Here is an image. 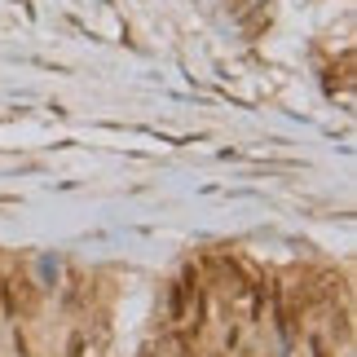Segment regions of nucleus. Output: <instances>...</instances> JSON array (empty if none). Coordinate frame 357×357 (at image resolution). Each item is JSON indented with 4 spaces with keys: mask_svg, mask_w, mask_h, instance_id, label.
Masks as SVG:
<instances>
[{
    "mask_svg": "<svg viewBox=\"0 0 357 357\" xmlns=\"http://www.w3.org/2000/svg\"><path fill=\"white\" fill-rule=\"evenodd\" d=\"M203 326V287L199 282H172V291H168V309H163V331L168 335H195Z\"/></svg>",
    "mask_w": 357,
    "mask_h": 357,
    "instance_id": "obj_1",
    "label": "nucleus"
},
{
    "mask_svg": "<svg viewBox=\"0 0 357 357\" xmlns=\"http://www.w3.org/2000/svg\"><path fill=\"white\" fill-rule=\"evenodd\" d=\"M142 357H195V353H190L185 335H168V331H163L159 340H150V344L142 349Z\"/></svg>",
    "mask_w": 357,
    "mask_h": 357,
    "instance_id": "obj_2",
    "label": "nucleus"
},
{
    "mask_svg": "<svg viewBox=\"0 0 357 357\" xmlns=\"http://www.w3.org/2000/svg\"><path fill=\"white\" fill-rule=\"evenodd\" d=\"M66 357H84V335H79V331L71 335V353H66Z\"/></svg>",
    "mask_w": 357,
    "mask_h": 357,
    "instance_id": "obj_3",
    "label": "nucleus"
}]
</instances>
